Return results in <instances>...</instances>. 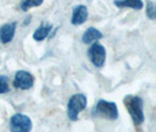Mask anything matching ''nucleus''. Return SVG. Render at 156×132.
Here are the masks:
<instances>
[{"instance_id": "1a4fd4ad", "label": "nucleus", "mask_w": 156, "mask_h": 132, "mask_svg": "<svg viewBox=\"0 0 156 132\" xmlns=\"http://www.w3.org/2000/svg\"><path fill=\"white\" fill-rule=\"evenodd\" d=\"M52 28H53V26H52L51 24L42 23L39 27L34 31V33H33V39L37 40V41H42V40H45V39L48 37L49 32L52 31Z\"/></svg>"}, {"instance_id": "ddd939ff", "label": "nucleus", "mask_w": 156, "mask_h": 132, "mask_svg": "<svg viewBox=\"0 0 156 132\" xmlns=\"http://www.w3.org/2000/svg\"><path fill=\"white\" fill-rule=\"evenodd\" d=\"M8 91H9L8 78L5 76H0V94L7 93Z\"/></svg>"}, {"instance_id": "f257e3e1", "label": "nucleus", "mask_w": 156, "mask_h": 132, "mask_svg": "<svg viewBox=\"0 0 156 132\" xmlns=\"http://www.w3.org/2000/svg\"><path fill=\"white\" fill-rule=\"evenodd\" d=\"M126 109L128 110L132 120L135 126H140L144 122V113H143V100L139 96H126L125 99Z\"/></svg>"}, {"instance_id": "9d476101", "label": "nucleus", "mask_w": 156, "mask_h": 132, "mask_svg": "<svg viewBox=\"0 0 156 132\" xmlns=\"http://www.w3.org/2000/svg\"><path fill=\"white\" fill-rule=\"evenodd\" d=\"M102 38V33L98 28H95V27H88L85 33L82 34V41L85 43V44H88V45H90L94 41H96V40H99V39Z\"/></svg>"}, {"instance_id": "7ed1b4c3", "label": "nucleus", "mask_w": 156, "mask_h": 132, "mask_svg": "<svg viewBox=\"0 0 156 132\" xmlns=\"http://www.w3.org/2000/svg\"><path fill=\"white\" fill-rule=\"evenodd\" d=\"M87 98L85 94L76 93L73 94L68 100L67 105V115L72 122H76L79 119V113L86 109Z\"/></svg>"}, {"instance_id": "39448f33", "label": "nucleus", "mask_w": 156, "mask_h": 132, "mask_svg": "<svg viewBox=\"0 0 156 132\" xmlns=\"http://www.w3.org/2000/svg\"><path fill=\"white\" fill-rule=\"evenodd\" d=\"M88 58L95 67H102L106 62V48L100 43H92L88 48Z\"/></svg>"}, {"instance_id": "f03ea898", "label": "nucleus", "mask_w": 156, "mask_h": 132, "mask_svg": "<svg viewBox=\"0 0 156 132\" xmlns=\"http://www.w3.org/2000/svg\"><path fill=\"white\" fill-rule=\"evenodd\" d=\"M93 116L103 117L109 120H116L119 118L117 106L114 101H108L105 99H100L96 103L93 110Z\"/></svg>"}, {"instance_id": "9b49d317", "label": "nucleus", "mask_w": 156, "mask_h": 132, "mask_svg": "<svg viewBox=\"0 0 156 132\" xmlns=\"http://www.w3.org/2000/svg\"><path fill=\"white\" fill-rule=\"evenodd\" d=\"M114 5L119 8H133V9H141L143 8V1L142 0H114Z\"/></svg>"}, {"instance_id": "423d86ee", "label": "nucleus", "mask_w": 156, "mask_h": 132, "mask_svg": "<svg viewBox=\"0 0 156 132\" xmlns=\"http://www.w3.org/2000/svg\"><path fill=\"white\" fill-rule=\"evenodd\" d=\"M13 85H14L16 89L23 90V91L30 90L34 85V77L32 76L30 72H27V71H23V70L18 71V72H16V74H14Z\"/></svg>"}, {"instance_id": "0eeeda50", "label": "nucleus", "mask_w": 156, "mask_h": 132, "mask_svg": "<svg viewBox=\"0 0 156 132\" xmlns=\"http://www.w3.org/2000/svg\"><path fill=\"white\" fill-rule=\"evenodd\" d=\"M88 19V9L85 5H78L73 8V13H72V18H70V23L72 25H82L85 24Z\"/></svg>"}, {"instance_id": "6e6552de", "label": "nucleus", "mask_w": 156, "mask_h": 132, "mask_svg": "<svg viewBox=\"0 0 156 132\" xmlns=\"http://www.w3.org/2000/svg\"><path fill=\"white\" fill-rule=\"evenodd\" d=\"M16 23L5 24L0 27V41L2 44H8L11 43L14 38V33H16Z\"/></svg>"}, {"instance_id": "f8f14e48", "label": "nucleus", "mask_w": 156, "mask_h": 132, "mask_svg": "<svg viewBox=\"0 0 156 132\" xmlns=\"http://www.w3.org/2000/svg\"><path fill=\"white\" fill-rule=\"evenodd\" d=\"M44 2V0H21L20 8L23 11H28L32 7H38Z\"/></svg>"}, {"instance_id": "20e7f679", "label": "nucleus", "mask_w": 156, "mask_h": 132, "mask_svg": "<svg viewBox=\"0 0 156 132\" xmlns=\"http://www.w3.org/2000/svg\"><path fill=\"white\" fill-rule=\"evenodd\" d=\"M33 127L31 118L23 113H16L11 117L9 129L14 132H30Z\"/></svg>"}, {"instance_id": "4468645a", "label": "nucleus", "mask_w": 156, "mask_h": 132, "mask_svg": "<svg viewBox=\"0 0 156 132\" xmlns=\"http://www.w3.org/2000/svg\"><path fill=\"white\" fill-rule=\"evenodd\" d=\"M146 13H147V17H148L149 19H151V20L155 19L156 18V8H155L154 2H151V1H148V2H147V11H146Z\"/></svg>"}]
</instances>
